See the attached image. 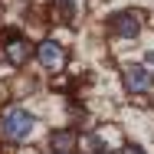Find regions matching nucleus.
<instances>
[{
    "label": "nucleus",
    "instance_id": "obj_1",
    "mask_svg": "<svg viewBox=\"0 0 154 154\" xmlns=\"http://www.w3.org/2000/svg\"><path fill=\"white\" fill-rule=\"evenodd\" d=\"M33 125H36V118H33L30 112H23V108H7L3 118H0V131H3V138H10V141H23L33 131Z\"/></svg>",
    "mask_w": 154,
    "mask_h": 154
},
{
    "label": "nucleus",
    "instance_id": "obj_2",
    "mask_svg": "<svg viewBox=\"0 0 154 154\" xmlns=\"http://www.w3.org/2000/svg\"><path fill=\"white\" fill-rule=\"evenodd\" d=\"M112 33L118 36V39H134L138 33H141V17L134 13V10H122V13H115L112 17Z\"/></svg>",
    "mask_w": 154,
    "mask_h": 154
},
{
    "label": "nucleus",
    "instance_id": "obj_3",
    "mask_svg": "<svg viewBox=\"0 0 154 154\" xmlns=\"http://www.w3.org/2000/svg\"><path fill=\"white\" fill-rule=\"evenodd\" d=\"M3 53H7L10 66H23L26 56H30V46H26V39H23L17 30H7L3 33Z\"/></svg>",
    "mask_w": 154,
    "mask_h": 154
},
{
    "label": "nucleus",
    "instance_id": "obj_4",
    "mask_svg": "<svg viewBox=\"0 0 154 154\" xmlns=\"http://www.w3.org/2000/svg\"><path fill=\"white\" fill-rule=\"evenodd\" d=\"M125 89L134 92V95L148 92V89H151V72H148L144 66H128V69H125Z\"/></svg>",
    "mask_w": 154,
    "mask_h": 154
},
{
    "label": "nucleus",
    "instance_id": "obj_5",
    "mask_svg": "<svg viewBox=\"0 0 154 154\" xmlns=\"http://www.w3.org/2000/svg\"><path fill=\"white\" fill-rule=\"evenodd\" d=\"M36 56H39V66H46L49 72L62 69V49H59V43H53V39H43L36 46Z\"/></svg>",
    "mask_w": 154,
    "mask_h": 154
},
{
    "label": "nucleus",
    "instance_id": "obj_6",
    "mask_svg": "<svg viewBox=\"0 0 154 154\" xmlns=\"http://www.w3.org/2000/svg\"><path fill=\"white\" fill-rule=\"evenodd\" d=\"M49 148H53V154H72L75 151V134L72 131H53L49 134Z\"/></svg>",
    "mask_w": 154,
    "mask_h": 154
},
{
    "label": "nucleus",
    "instance_id": "obj_7",
    "mask_svg": "<svg viewBox=\"0 0 154 154\" xmlns=\"http://www.w3.org/2000/svg\"><path fill=\"white\" fill-rule=\"evenodd\" d=\"M56 7H59V13L66 17V20H72L75 17V0H53Z\"/></svg>",
    "mask_w": 154,
    "mask_h": 154
},
{
    "label": "nucleus",
    "instance_id": "obj_8",
    "mask_svg": "<svg viewBox=\"0 0 154 154\" xmlns=\"http://www.w3.org/2000/svg\"><path fill=\"white\" fill-rule=\"evenodd\" d=\"M122 154H144V151H141V148H134V144H128V148H125Z\"/></svg>",
    "mask_w": 154,
    "mask_h": 154
},
{
    "label": "nucleus",
    "instance_id": "obj_9",
    "mask_svg": "<svg viewBox=\"0 0 154 154\" xmlns=\"http://www.w3.org/2000/svg\"><path fill=\"white\" fill-rule=\"evenodd\" d=\"M148 62H151V66H154V53H151V56H148Z\"/></svg>",
    "mask_w": 154,
    "mask_h": 154
}]
</instances>
